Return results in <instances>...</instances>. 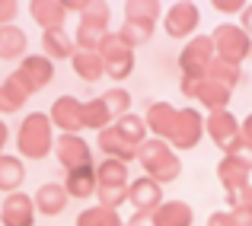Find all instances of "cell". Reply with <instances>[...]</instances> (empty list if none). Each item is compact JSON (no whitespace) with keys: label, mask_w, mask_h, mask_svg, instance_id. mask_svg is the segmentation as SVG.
Wrapping results in <instances>:
<instances>
[{"label":"cell","mask_w":252,"mask_h":226,"mask_svg":"<svg viewBox=\"0 0 252 226\" xmlns=\"http://www.w3.org/2000/svg\"><path fill=\"white\" fill-rule=\"evenodd\" d=\"M137 159L144 163L147 178H154L157 185H166L182 172V163H179V156L169 150L166 141H144L141 150H137Z\"/></svg>","instance_id":"6da1fadb"},{"label":"cell","mask_w":252,"mask_h":226,"mask_svg":"<svg viewBox=\"0 0 252 226\" xmlns=\"http://www.w3.org/2000/svg\"><path fill=\"white\" fill-rule=\"evenodd\" d=\"M19 153L29 159H45V153L51 150V118L42 115V112H32L29 118L23 121V128H19Z\"/></svg>","instance_id":"7a4b0ae2"},{"label":"cell","mask_w":252,"mask_h":226,"mask_svg":"<svg viewBox=\"0 0 252 226\" xmlns=\"http://www.w3.org/2000/svg\"><path fill=\"white\" fill-rule=\"evenodd\" d=\"M214 51L220 61L227 64H236L240 67L246 57H252V38L243 32V26H233V23H223L214 29Z\"/></svg>","instance_id":"3957f363"},{"label":"cell","mask_w":252,"mask_h":226,"mask_svg":"<svg viewBox=\"0 0 252 226\" xmlns=\"http://www.w3.org/2000/svg\"><path fill=\"white\" fill-rule=\"evenodd\" d=\"M201 134H204V121H201V115H198L195 109H179L163 141H169L176 150H191L198 141H201Z\"/></svg>","instance_id":"277c9868"},{"label":"cell","mask_w":252,"mask_h":226,"mask_svg":"<svg viewBox=\"0 0 252 226\" xmlns=\"http://www.w3.org/2000/svg\"><path fill=\"white\" fill-rule=\"evenodd\" d=\"M217 57L214 51V38L211 35H198L191 38L189 45H185L182 57H179V67H182V77H191V80H201L204 74H208L211 61Z\"/></svg>","instance_id":"5b68a950"},{"label":"cell","mask_w":252,"mask_h":226,"mask_svg":"<svg viewBox=\"0 0 252 226\" xmlns=\"http://www.w3.org/2000/svg\"><path fill=\"white\" fill-rule=\"evenodd\" d=\"M99 57H102L105 70L115 80H125L131 74V67H134V55H131V48L122 42L118 32H109V35L99 42Z\"/></svg>","instance_id":"8992f818"},{"label":"cell","mask_w":252,"mask_h":226,"mask_svg":"<svg viewBox=\"0 0 252 226\" xmlns=\"http://www.w3.org/2000/svg\"><path fill=\"white\" fill-rule=\"evenodd\" d=\"M204 134L211 137V141L217 143L223 153L230 150V143L236 141V137H243V121L233 115L230 109H220V112H211L208 121H204Z\"/></svg>","instance_id":"52a82bcc"},{"label":"cell","mask_w":252,"mask_h":226,"mask_svg":"<svg viewBox=\"0 0 252 226\" xmlns=\"http://www.w3.org/2000/svg\"><path fill=\"white\" fill-rule=\"evenodd\" d=\"M217 178H220L223 191H227V204L230 207H236V204H243V195H246L249 188V169H243L240 163H233V159L223 156L220 166H217Z\"/></svg>","instance_id":"ba28073f"},{"label":"cell","mask_w":252,"mask_h":226,"mask_svg":"<svg viewBox=\"0 0 252 226\" xmlns=\"http://www.w3.org/2000/svg\"><path fill=\"white\" fill-rule=\"evenodd\" d=\"M55 153H58V159H61V166L67 172L93 166L90 143H86L80 134H61V137H58V143H55Z\"/></svg>","instance_id":"9c48e42d"},{"label":"cell","mask_w":252,"mask_h":226,"mask_svg":"<svg viewBox=\"0 0 252 226\" xmlns=\"http://www.w3.org/2000/svg\"><path fill=\"white\" fill-rule=\"evenodd\" d=\"M16 80L32 96V92H38L42 86H48L51 80H55V64H51L48 57H23V67L16 70Z\"/></svg>","instance_id":"30bf717a"},{"label":"cell","mask_w":252,"mask_h":226,"mask_svg":"<svg viewBox=\"0 0 252 226\" xmlns=\"http://www.w3.org/2000/svg\"><path fill=\"white\" fill-rule=\"evenodd\" d=\"M35 220V201L23 191H13L0 207V223L3 226H32Z\"/></svg>","instance_id":"8fae6325"},{"label":"cell","mask_w":252,"mask_h":226,"mask_svg":"<svg viewBox=\"0 0 252 226\" xmlns=\"http://www.w3.org/2000/svg\"><path fill=\"white\" fill-rule=\"evenodd\" d=\"M128 201L137 207V214H154L163 204V185H157L154 178H137L128 185Z\"/></svg>","instance_id":"7c38bea8"},{"label":"cell","mask_w":252,"mask_h":226,"mask_svg":"<svg viewBox=\"0 0 252 226\" xmlns=\"http://www.w3.org/2000/svg\"><path fill=\"white\" fill-rule=\"evenodd\" d=\"M51 124H58L67 134H77L83 128V102H77L74 96H61L51 109Z\"/></svg>","instance_id":"4fadbf2b"},{"label":"cell","mask_w":252,"mask_h":226,"mask_svg":"<svg viewBox=\"0 0 252 226\" xmlns=\"http://www.w3.org/2000/svg\"><path fill=\"white\" fill-rule=\"evenodd\" d=\"M198 29V6L195 3H176L166 10V32L172 38H185Z\"/></svg>","instance_id":"5bb4252c"},{"label":"cell","mask_w":252,"mask_h":226,"mask_svg":"<svg viewBox=\"0 0 252 226\" xmlns=\"http://www.w3.org/2000/svg\"><path fill=\"white\" fill-rule=\"evenodd\" d=\"M67 188L64 185H55V182H48V185H42V188L35 191V210H42L45 217H58L64 207H67Z\"/></svg>","instance_id":"9a60e30c"},{"label":"cell","mask_w":252,"mask_h":226,"mask_svg":"<svg viewBox=\"0 0 252 226\" xmlns=\"http://www.w3.org/2000/svg\"><path fill=\"white\" fill-rule=\"evenodd\" d=\"M128 163H122V159H102L96 169V182L99 188H112V191H128V169H125ZM96 188V191H99Z\"/></svg>","instance_id":"2e32d148"},{"label":"cell","mask_w":252,"mask_h":226,"mask_svg":"<svg viewBox=\"0 0 252 226\" xmlns=\"http://www.w3.org/2000/svg\"><path fill=\"white\" fill-rule=\"evenodd\" d=\"M154 226H191V207L185 201H166L154 210Z\"/></svg>","instance_id":"e0dca14e"},{"label":"cell","mask_w":252,"mask_h":226,"mask_svg":"<svg viewBox=\"0 0 252 226\" xmlns=\"http://www.w3.org/2000/svg\"><path fill=\"white\" fill-rule=\"evenodd\" d=\"M42 48L48 61H58V57H74V42L64 29H48L42 32Z\"/></svg>","instance_id":"ac0fdd59"},{"label":"cell","mask_w":252,"mask_h":226,"mask_svg":"<svg viewBox=\"0 0 252 226\" xmlns=\"http://www.w3.org/2000/svg\"><path fill=\"white\" fill-rule=\"evenodd\" d=\"M67 195H74V198H90V195H96V188H99V182H96V169L93 166H86V169H74V172H67Z\"/></svg>","instance_id":"d6986e66"},{"label":"cell","mask_w":252,"mask_h":226,"mask_svg":"<svg viewBox=\"0 0 252 226\" xmlns=\"http://www.w3.org/2000/svg\"><path fill=\"white\" fill-rule=\"evenodd\" d=\"M29 13L35 16V23H42L45 32H48V29H61V26H64L67 6H64V3H45V0H35V3L29 6Z\"/></svg>","instance_id":"ffe728a7"},{"label":"cell","mask_w":252,"mask_h":226,"mask_svg":"<svg viewBox=\"0 0 252 226\" xmlns=\"http://www.w3.org/2000/svg\"><path fill=\"white\" fill-rule=\"evenodd\" d=\"M23 182H26L23 163H19L16 156H3V153H0V191H10L13 195Z\"/></svg>","instance_id":"44dd1931"},{"label":"cell","mask_w":252,"mask_h":226,"mask_svg":"<svg viewBox=\"0 0 252 226\" xmlns=\"http://www.w3.org/2000/svg\"><path fill=\"white\" fill-rule=\"evenodd\" d=\"M26 55V35L16 26H0V57H23Z\"/></svg>","instance_id":"7402d4cb"},{"label":"cell","mask_w":252,"mask_h":226,"mask_svg":"<svg viewBox=\"0 0 252 226\" xmlns=\"http://www.w3.org/2000/svg\"><path fill=\"white\" fill-rule=\"evenodd\" d=\"M74 70L86 80V83H93V80H99L105 74V64H102V57H99V51H77L74 55Z\"/></svg>","instance_id":"603a6c76"},{"label":"cell","mask_w":252,"mask_h":226,"mask_svg":"<svg viewBox=\"0 0 252 226\" xmlns=\"http://www.w3.org/2000/svg\"><path fill=\"white\" fill-rule=\"evenodd\" d=\"M204 77L214 80V83H220V86H227V89H236V83L243 80V67H236V64H227V61H220V57H214Z\"/></svg>","instance_id":"cb8c5ba5"},{"label":"cell","mask_w":252,"mask_h":226,"mask_svg":"<svg viewBox=\"0 0 252 226\" xmlns=\"http://www.w3.org/2000/svg\"><path fill=\"white\" fill-rule=\"evenodd\" d=\"M172 118H176V109H172L169 102H157V105H150V112H147V124H150V131H154L160 141L166 137Z\"/></svg>","instance_id":"d4e9b609"},{"label":"cell","mask_w":252,"mask_h":226,"mask_svg":"<svg viewBox=\"0 0 252 226\" xmlns=\"http://www.w3.org/2000/svg\"><path fill=\"white\" fill-rule=\"evenodd\" d=\"M26 99H29V92L23 89V83L16 80V74L0 86V112H16Z\"/></svg>","instance_id":"484cf974"},{"label":"cell","mask_w":252,"mask_h":226,"mask_svg":"<svg viewBox=\"0 0 252 226\" xmlns=\"http://www.w3.org/2000/svg\"><path fill=\"white\" fill-rule=\"evenodd\" d=\"M112 121V112L105 109L102 99H93V102L83 105V128H96V131H105Z\"/></svg>","instance_id":"4316f807"},{"label":"cell","mask_w":252,"mask_h":226,"mask_svg":"<svg viewBox=\"0 0 252 226\" xmlns=\"http://www.w3.org/2000/svg\"><path fill=\"white\" fill-rule=\"evenodd\" d=\"M125 16H128V23H141V26H154V19L160 16V3H154V0H134V3L125 6Z\"/></svg>","instance_id":"83f0119b"},{"label":"cell","mask_w":252,"mask_h":226,"mask_svg":"<svg viewBox=\"0 0 252 226\" xmlns=\"http://www.w3.org/2000/svg\"><path fill=\"white\" fill-rule=\"evenodd\" d=\"M115 128H118V134H122L131 147L141 150V143H144V121H141V118H137V115H125V118L115 121Z\"/></svg>","instance_id":"f1b7e54d"},{"label":"cell","mask_w":252,"mask_h":226,"mask_svg":"<svg viewBox=\"0 0 252 226\" xmlns=\"http://www.w3.org/2000/svg\"><path fill=\"white\" fill-rule=\"evenodd\" d=\"M102 102L112 112V118H125L128 115V105H131V92L122 89V86H112L109 92H102Z\"/></svg>","instance_id":"f546056e"},{"label":"cell","mask_w":252,"mask_h":226,"mask_svg":"<svg viewBox=\"0 0 252 226\" xmlns=\"http://www.w3.org/2000/svg\"><path fill=\"white\" fill-rule=\"evenodd\" d=\"M77 226H122L118 223V214L109 207H90L80 214V220H77Z\"/></svg>","instance_id":"4dcf8cb0"},{"label":"cell","mask_w":252,"mask_h":226,"mask_svg":"<svg viewBox=\"0 0 252 226\" xmlns=\"http://www.w3.org/2000/svg\"><path fill=\"white\" fill-rule=\"evenodd\" d=\"M122 35V42L128 45V48H134V45H144L150 35H154V26H141V23H125V29L118 32Z\"/></svg>","instance_id":"1f68e13d"},{"label":"cell","mask_w":252,"mask_h":226,"mask_svg":"<svg viewBox=\"0 0 252 226\" xmlns=\"http://www.w3.org/2000/svg\"><path fill=\"white\" fill-rule=\"evenodd\" d=\"M227 159H233V163H240L243 169L252 172V141H246V137H236V141L230 143V150H227Z\"/></svg>","instance_id":"d6a6232c"},{"label":"cell","mask_w":252,"mask_h":226,"mask_svg":"<svg viewBox=\"0 0 252 226\" xmlns=\"http://www.w3.org/2000/svg\"><path fill=\"white\" fill-rule=\"evenodd\" d=\"M217 13H227V16H236V13L246 10V0H214Z\"/></svg>","instance_id":"836d02e7"},{"label":"cell","mask_w":252,"mask_h":226,"mask_svg":"<svg viewBox=\"0 0 252 226\" xmlns=\"http://www.w3.org/2000/svg\"><path fill=\"white\" fill-rule=\"evenodd\" d=\"M230 217H233V226H252V207H246V204L230 207Z\"/></svg>","instance_id":"e575fe53"},{"label":"cell","mask_w":252,"mask_h":226,"mask_svg":"<svg viewBox=\"0 0 252 226\" xmlns=\"http://www.w3.org/2000/svg\"><path fill=\"white\" fill-rule=\"evenodd\" d=\"M19 13V6L13 3V0H0V23L3 26H10V19Z\"/></svg>","instance_id":"d590c367"},{"label":"cell","mask_w":252,"mask_h":226,"mask_svg":"<svg viewBox=\"0 0 252 226\" xmlns=\"http://www.w3.org/2000/svg\"><path fill=\"white\" fill-rule=\"evenodd\" d=\"M208 226H233V217H230V210L211 214V217H208Z\"/></svg>","instance_id":"8d00e7d4"},{"label":"cell","mask_w":252,"mask_h":226,"mask_svg":"<svg viewBox=\"0 0 252 226\" xmlns=\"http://www.w3.org/2000/svg\"><path fill=\"white\" fill-rule=\"evenodd\" d=\"M240 19H243V23H240V26H243V32H246V35L252 38V3H246V10L240 13Z\"/></svg>","instance_id":"74e56055"},{"label":"cell","mask_w":252,"mask_h":226,"mask_svg":"<svg viewBox=\"0 0 252 226\" xmlns=\"http://www.w3.org/2000/svg\"><path fill=\"white\" fill-rule=\"evenodd\" d=\"M243 204H246V207H252V185L246 188V195H243Z\"/></svg>","instance_id":"f35d334b"},{"label":"cell","mask_w":252,"mask_h":226,"mask_svg":"<svg viewBox=\"0 0 252 226\" xmlns=\"http://www.w3.org/2000/svg\"><path fill=\"white\" fill-rule=\"evenodd\" d=\"M3 143H6V124L0 121V150H3Z\"/></svg>","instance_id":"ab89813d"},{"label":"cell","mask_w":252,"mask_h":226,"mask_svg":"<svg viewBox=\"0 0 252 226\" xmlns=\"http://www.w3.org/2000/svg\"><path fill=\"white\" fill-rule=\"evenodd\" d=\"M122 226H125V223H122Z\"/></svg>","instance_id":"60d3db41"}]
</instances>
